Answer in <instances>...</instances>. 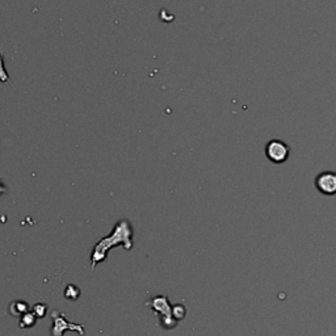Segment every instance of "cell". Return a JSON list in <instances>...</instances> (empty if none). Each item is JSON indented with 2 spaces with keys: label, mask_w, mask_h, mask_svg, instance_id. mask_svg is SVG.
Here are the masks:
<instances>
[{
  "label": "cell",
  "mask_w": 336,
  "mask_h": 336,
  "mask_svg": "<svg viewBox=\"0 0 336 336\" xmlns=\"http://www.w3.org/2000/svg\"><path fill=\"white\" fill-rule=\"evenodd\" d=\"M33 314L36 317H38V318H44L45 317V312H46V306H45L44 304H37L36 306L33 307Z\"/></svg>",
  "instance_id": "30bf717a"
},
{
  "label": "cell",
  "mask_w": 336,
  "mask_h": 336,
  "mask_svg": "<svg viewBox=\"0 0 336 336\" xmlns=\"http://www.w3.org/2000/svg\"><path fill=\"white\" fill-rule=\"evenodd\" d=\"M289 146L285 142L279 140H273L268 143L265 147V154L268 159L273 163H284L289 156Z\"/></svg>",
  "instance_id": "7a4b0ae2"
},
{
  "label": "cell",
  "mask_w": 336,
  "mask_h": 336,
  "mask_svg": "<svg viewBox=\"0 0 336 336\" xmlns=\"http://www.w3.org/2000/svg\"><path fill=\"white\" fill-rule=\"evenodd\" d=\"M79 295H81V289H77L76 286L70 285L69 288L66 289V292H65V297L66 298H69V300L75 301V300H77V298H79Z\"/></svg>",
  "instance_id": "52a82bcc"
},
{
  "label": "cell",
  "mask_w": 336,
  "mask_h": 336,
  "mask_svg": "<svg viewBox=\"0 0 336 336\" xmlns=\"http://www.w3.org/2000/svg\"><path fill=\"white\" fill-rule=\"evenodd\" d=\"M53 319H54V327H53V336H62L65 330H75V331H81L82 335H84V330L82 328V324H71L67 323L65 319V317L61 315L60 312L57 310H54L53 311Z\"/></svg>",
  "instance_id": "5b68a950"
},
{
  "label": "cell",
  "mask_w": 336,
  "mask_h": 336,
  "mask_svg": "<svg viewBox=\"0 0 336 336\" xmlns=\"http://www.w3.org/2000/svg\"><path fill=\"white\" fill-rule=\"evenodd\" d=\"M185 317V309L182 306V305H176L175 307H173V318L176 319V321H179V319H183Z\"/></svg>",
  "instance_id": "9c48e42d"
},
{
  "label": "cell",
  "mask_w": 336,
  "mask_h": 336,
  "mask_svg": "<svg viewBox=\"0 0 336 336\" xmlns=\"http://www.w3.org/2000/svg\"><path fill=\"white\" fill-rule=\"evenodd\" d=\"M151 307L158 312H163L164 318L162 319V324H163L166 328H172L176 326V321L173 319V317H171V306L168 304V300H167L166 295H159V297H155L154 300H151Z\"/></svg>",
  "instance_id": "3957f363"
},
{
  "label": "cell",
  "mask_w": 336,
  "mask_h": 336,
  "mask_svg": "<svg viewBox=\"0 0 336 336\" xmlns=\"http://www.w3.org/2000/svg\"><path fill=\"white\" fill-rule=\"evenodd\" d=\"M131 236H133V230H131L128 221H122V222L117 223V226L114 227L113 230V234L109 235L108 238L98 241V243L96 244L95 248H93L92 258H91L92 269L96 267V264L104 262V260L107 259L109 248L114 247V246H118V244H124V247H125L126 250H130V248L133 247Z\"/></svg>",
  "instance_id": "6da1fadb"
},
{
  "label": "cell",
  "mask_w": 336,
  "mask_h": 336,
  "mask_svg": "<svg viewBox=\"0 0 336 336\" xmlns=\"http://www.w3.org/2000/svg\"><path fill=\"white\" fill-rule=\"evenodd\" d=\"M315 185L321 193L332 196L336 194V172L326 171L317 176Z\"/></svg>",
  "instance_id": "277c9868"
},
{
  "label": "cell",
  "mask_w": 336,
  "mask_h": 336,
  "mask_svg": "<svg viewBox=\"0 0 336 336\" xmlns=\"http://www.w3.org/2000/svg\"><path fill=\"white\" fill-rule=\"evenodd\" d=\"M12 307H16V310H17V314H27L28 312V309H29V306H28L27 302H21V301H17V302H13L12 305H11Z\"/></svg>",
  "instance_id": "ba28073f"
},
{
  "label": "cell",
  "mask_w": 336,
  "mask_h": 336,
  "mask_svg": "<svg viewBox=\"0 0 336 336\" xmlns=\"http://www.w3.org/2000/svg\"><path fill=\"white\" fill-rule=\"evenodd\" d=\"M37 317L33 312H27L23 315L20 321V327H33V324L36 322Z\"/></svg>",
  "instance_id": "8992f818"
}]
</instances>
